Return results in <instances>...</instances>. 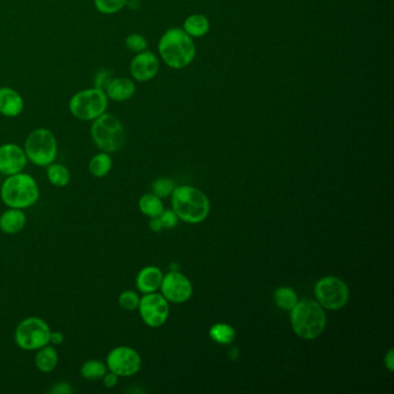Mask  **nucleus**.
<instances>
[{
	"label": "nucleus",
	"mask_w": 394,
	"mask_h": 394,
	"mask_svg": "<svg viewBox=\"0 0 394 394\" xmlns=\"http://www.w3.org/2000/svg\"><path fill=\"white\" fill-rule=\"evenodd\" d=\"M162 271L156 266H146L139 272L135 279V284L142 294H149L159 291L162 284Z\"/></svg>",
	"instance_id": "17"
},
{
	"label": "nucleus",
	"mask_w": 394,
	"mask_h": 394,
	"mask_svg": "<svg viewBox=\"0 0 394 394\" xmlns=\"http://www.w3.org/2000/svg\"><path fill=\"white\" fill-rule=\"evenodd\" d=\"M159 59L148 50L139 52L130 62V73L132 78L140 83L152 80L159 72Z\"/></svg>",
	"instance_id": "14"
},
{
	"label": "nucleus",
	"mask_w": 394,
	"mask_h": 394,
	"mask_svg": "<svg viewBox=\"0 0 394 394\" xmlns=\"http://www.w3.org/2000/svg\"><path fill=\"white\" fill-rule=\"evenodd\" d=\"M140 298L139 295L133 291H124L118 296V305L125 311H135L139 307Z\"/></svg>",
	"instance_id": "29"
},
{
	"label": "nucleus",
	"mask_w": 394,
	"mask_h": 394,
	"mask_svg": "<svg viewBox=\"0 0 394 394\" xmlns=\"http://www.w3.org/2000/svg\"><path fill=\"white\" fill-rule=\"evenodd\" d=\"M316 298L323 308L340 310L350 300V288L338 277H325L316 284Z\"/></svg>",
	"instance_id": "9"
},
{
	"label": "nucleus",
	"mask_w": 394,
	"mask_h": 394,
	"mask_svg": "<svg viewBox=\"0 0 394 394\" xmlns=\"http://www.w3.org/2000/svg\"><path fill=\"white\" fill-rule=\"evenodd\" d=\"M58 352L50 343L36 350L35 366L37 368V370L43 374H49L55 370L58 366Z\"/></svg>",
	"instance_id": "19"
},
{
	"label": "nucleus",
	"mask_w": 394,
	"mask_h": 394,
	"mask_svg": "<svg viewBox=\"0 0 394 394\" xmlns=\"http://www.w3.org/2000/svg\"><path fill=\"white\" fill-rule=\"evenodd\" d=\"M0 197L8 208L26 209L40 199V187L34 177L22 173L7 176L0 187Z\"/></svg>",
	"instance_id": "4"
},
{
	"label": "nucleus",
	"mask_w": 394,
	"mask_h": 394,
	"mask_svg": "<svg viewBox=\"0 0 394 394\" xmlns=\"http://www.w3.org/2000/svg\"><path fill=\"white\" fill-rule=\"evenodd\" d=\"M28 159L24 149L17 144L0 146V173L12 176L22 173L27 166Z\"/></svg>",
	"instance_id": "13"
},
{
	"label": "nucleus",
	"mask_w": 394,
	"mask_h": 394,
	"mask_svg": "<svg viewBox=\"0 0 394 394\" xmlns=\"http://www.w3.org/2000/svg\"><path fill=\"white\" fill-rule=\"evenodd\" d=\"M128 5V0H94V6L97 12L111 15L121 12Z\"/></svg>",
	"instance_id": "27"
},
{
	"label": "nucleus",
	"mask_w": 394,
	"mask_h": 394,
	"mask_svg": "<svg viewBox=\"0 0 394 394\" xmlns=\"http://www.w3.org/2000/svg\"><path fill=\"white\" fill-rule=\"evenodd\" d=\"M118 381H119V376H117V375L109 370H108L107 374L104 375L103 378H102L104 388H116V385L118 384Z\"/></svg>",
	"instance_id": "34"
},
{
	"label": "nucleus",
	"mask_w": 394,
	"mask_h": 394,
	"mask_svg": "<svg viewBox=\"0 0 394 394\" xmlns=\"http://www.w3.org/2000/svg\"><path fill=\"white\" fill-rule=\"evenodd\" d=\"M51 329L44 319L27 317L19 323L14 332V341L20 350L36 352L50 343Z\"/></svg>",
	"instance_id": "8"
},
{
	"label": "nucleus",
	"mask_w": 394,
	"mask_h": 394,
	"mask_svg": "<svg viewBox=\"0 0 394 394\" xmlns=\"http://www.w3.org/2000/svg\"><path fill=\"white\" fill-rule=\"evenodd\" d=\"M171 204L180 220L191 225L205 221L211 212L207 196L190 185L175 187L171 194Z\"/></svg>",
	"instance_id": "1"
},
{
	"label": "nucleus",
	"mask_w": 394,
	"mask_h": 394,
	"mask_svg": "<svg viewBox=\"0 0 394 394\" xmlns=\"http://www.w3.org/2000/svg\"><path fill=\"white\" fill-rule=\"evenodd\" d=\"M291 326L301 339L315 340L325 331L326 314L318 302L305 298L291 310Z\"/></svg>",
	"instance_id": "2"
},
{
	"label": "nucleus",
	"mask_w": 394,
	"mask_h": 394,
	"mask_svg": "<svg viewBox=\"0 0 394 394\" xmlns=\"http://www.w3.org/2000/svg\"><path fill=\"white\" fill-rule=\"evenodd\" d=\"M105 364L108 370L119 377H131L140 371L142 361L140 354L135 348L118 346L109 352Z\"/></svg>",
	"instance_id": "10"
},
{
	"label": "nucleus",
	"mask_w": 394,
	"mask_h": 394,
	"mask_svg": "<svg viewBox=\"0 0 394 394\" xmlns=\"http://www.w3.org/2000/svg\"><path fill=\"white\" fill-rule=\"evenodd\" d=\"M385 368L388 369L390 372L394 371V353L393 350H388V353L385 355Z\"/></svg>",
	"instance_id": "36"
},
{
	"label": "nucleus",
	"mask_w": 394,
	"mask_h": 394,
	"mask_svg": "<svg viewBox=\"0 0 394 394\" xmlns=\"http://www.w3.org/2000/svg\"><path fill=\"white\" fill-rule=\"evenodd\" d=\"M65 341V336L62 334V332H59V331H55V332L50 333V343L53 345V346H59V345H62Z\"/></svg>",
	"instance_id": "35"
},
{
	"label": "nucleus",
	"mask_w": 394,
	"mask_h": 394,
	"mask_svg": "<svg viewBox=\"0 0 394 394\" xmlns=\"http://www.w3.org/2000/svg\"><path fill=\"white\" fill-rule=\"evenodd\" d=\"M107 364L98 360L86 361L80 368L81 377L85 378L87 381H98V379H102L104 375L107 374Z\"/></svg>",
	"instance_id": "24"
},
{
	"label": "nucleus",
	"mask_w": 394,
	"mask_h": 394,
	"mask_svg": "<svg viewBox=\"0 0 394 394\" xmlns=\"http://www.w3.org/2000/svg\"><path fill=\"white\" fill-rule=\"evenodd\" d=\"M125 45L128 50L135 53L145 51L148 48V42L146 40L145 36L138 33H132L125 38Z\"/></svg>",
	"instance_id": "30"
},
{
	"label": "nucleus",
	"mask_w": 394,
	"mask_h": 394,
	"mask_svg": "<svg viewBox=\"0 0 394 394\" xmlns=\"http://www.w3.org/2000/svg\"><path fill=\"white\" fill-rule=\"evenodd\" d=\"M209 336L214 343L220 345H230L235 340L236 332L232 326L219 323L212 326Z\"/></svg>",
	"instance_id": "26"
},
{
	"label": "nucleus",
	"mask_w": 394,
	"mask_h": 394,
	"mask_svg": "<svg viewBox=\"0 0 394 394\" xmlns=\"http://www.w3.org/2000/svg\"><path fill=\"white\" fill-rule=\"evenodd\" d=\"M74 392L72 385L67 382H59L52 385V388L49 390V393L51 394H71Z\"/></svg>",
	"instance_id": "33"
},
{
	"label": "nucleus",
	"mask_w": 394,
	"mask_h": 394,
	"mask_svg": "<svg viewBox=\"0 0 394 394\" xmlns=\"http://www.w3.org/2000/svg\"><path fill=\"white\" fill-rule=\"evenodd\" d=\"M109 100L114 102H125L135 96V83L133 80L125 76L112 78L107 88L104 89Z\"/></svg>",
	"instance_id": "16"
},
{
	"label": "nucleus",
	"mask_w": 394,
	"mask_h": 394,
	"mask_svg": "<svg viewBox=\"0 0 394 394\" xmlns=\"http://www.w3.org/2000/svg\"><path fill=\"white\" fill-rule=\"evenodd\" d=\"M46 177L51 185L55 187H65L71 182L69 168L62 163H51L46 166Z\"/></svg>",
	"instance_id": "22"
},
{
	"label": "nucleus",
	"mask_w": 394,
	"mask_h": 394,
	"mask_svg": "<svg viewBox=\"0 0 394 394\" xmlns=\"http://www.w3.org/2000/svg\"><path fill=\"white\" fill-rule=\"evenodd\" d=\"M175 184H173V180L166 178V177H161V178H157V180H154V183L152 185L153 194H156L157 197L166 198L169 197L173 194V190H175Z\"/></svg>",
	"instance_id": "28"
},
{
	"label": "nucleus",
	"mask_w": 394,
	"mask_h": 394,
	"mask_svg": "<svg viewBox=\"0 0 394 394\" xmlns=\"http://www.w3.org/2000/svg\"><path fill=\"white\" fill-rule=\"evenodd\" d=\"M27 225V216L24 209L8 208L0 215V230L6 235H15L24 230Z\"/></svg>",
	"instance_id": "18"
},
{
	"label": "nucleus",
	"mask_w": 394,
	"mask_h": 394,
	"mask_svg": "<svg viewBox=\"0 0 394 394\" xmlns=\"http://www.w3.org/2000/svg\"><path fill=\"white\" fill-rule=\"evenodd\" d=\"M209 31V21L201 14H194L184 22V31L194 37H201Z\"/></svg>",
	"instance_id": "23"
},
{
	"label": "nucleus",
	"mask_w": 394,
	"mask_h": 394,
	"mask_svg": "<svg viewBox=\"0 0 394 394\" xmlns=\"http://www.w3.org/2000/svg\"><path fill=\"white\" fill-rule=\"evenodd\" d=\"M298 294L291 288L281 287L274 293V303L281 310L291 311V309L298 305Z\"/></svg>",
	"instance_id": "25"
},
{
	"label": "nucleus",
	"mask_w": 394,
	"mask_h": 394,
	"mask_svg": "<svg viewBox=\"0 0 394 394\" xmlns=\"http://www.w3.org/2000/svg\"><path fill=\"white\" fill-rule=\"evenodd\" d=\"M160 221L162 223L163 229H173L178 225L180 218L176 214V212L173 209H164V211L160 214Z\"/></svg>",
	"instance_id": "32"
},
{
	"label": "nucleus",
	"mask_w": 394,
	"mask_h": 394,
	"mask_svg": "<svg viewBox=\"0 0 394 394\" xmlns=\"http://www.w3.org/2000/svg\"><path fill=\"white\" fill-rule=\"evenodd\" d=\"M112 169V159L110 154L105 152L97 153L90 159L88 170L90 175L96 178H103L108 176Z\"/></svg>",
	"instance_id": "20"
},
{
	"label": "nucleus",
	"mask_w": 394,
	"mask_h": 394,
	"mask_svg": "<svg viewBox=\"0 0 394 394\" xmlns=\"http://www.w3.org/2000/svg\"><path fill=\"white\" fill-rule=\"evenodd\" d=\"M24 109V97L10 87H0V114L3 117L15 118Z\"/></svg>",
	"instance_id": "15"
},
{
	"label": "nucleus",
	"mask_w": 394,
	"mask_h": 394,
	"mask_svg": "<svg viewBox=\"0 0 394 394\" xmlns=\"http://www.w3.org/2000/svg\"><path fill=\"white\" fill-rule=\"evenodd\" d=\"M90 137L101 152L116 153L123 148L126 142L124 125L114 114H102L92 123Z\"/></svg>",
	"instance_id": "5"
},
{
	"label": "nucleus",
	"mask_w": 394,
	"mask_h": 394,
	"mask_svg": "<svg viewBox=\"0 0 394 394\" xmlns=\"http://www.w3.org/2000/svg\"><path fill=\"white\" fill-rule=\"evenodd\" d=\"M29 162L37 166H48L55 162L58 154V142L53 132L40 128L31 131L24 146Z\"/></svg>",
	"instance_id": "7"
},
{
	"label": "nucleus",
	"mask_w": 394,
	"mask_h": 394,
	"mask_svg": "<svg viewBox=\"0 0 394 394\" xmlns=\"http://www.w3.org/2000/svg\"><path fill=\"white\" fill-rule=\"evenodd\" d=\"M160 55L171 69H184L196 55V46L190 35L180 28H173L163 34L159 42Z\"/></svg>",
	"instance_id": "3"
},
{
	"label": "nucleus",
	"mask_w": 394,
	"mask_h": 394,
	"mask_svg": "<svg viewBox=\"0 0 394 394\" xmlns=\"http://www.w3.org/2000/svg\"><path fill=\"white\" fill-rule=\"evenodd\" d=\"M139 209L148 218H156L164 211V206L161 198L154 194H147L139 199Z\"/></svg>",
	"instance_id": "21"
},
{
	"label": "nucleus",
	"mask_w": 394,
	"mask_h": 394,
	"mask_svg": "<svg viewBox=\"0 0 394 394\" xmlns=\"http://www.w3.org/2000/svg\"><path fill=\"white\" fill-rule=\"evenodd\" d=\"M109 98L102 89L92 87L74 94L69 102L73 117L83 121H93L108 110Z\"/></svg>",
	"instance_id": "6"
},
{
	"label": "nucleus",
	"mask_w": 394,
	"mask_h": 394,
	"mask_svg": "<svg viewBox=\"0 0 394 394\" xmlns=\"http://www.w3.org/2000/svg\"><path fill=\"white\" fill-rule=\"evenodd\" d=\"M149 228L154 232H161L163 229L162 223L160 221L159 216L156 218H151V221H149Z\"/></svg>",
	"instance_id": "37"
},
{
	"label": "nucleus",
	"mask_w": 394,
	"mask_h": 394,
	"mask_svg": "<svg viewBox=\"0 0 394 394\" xmlns=\"http://www.w3.org/2000/svg\"><path fill=\"white\" fill-rule=\"evenodd\" d=\"M112 72L109 69H97L93 76V87L104 90L112 79Z\"/></svg>",
	"instance_id": "31"
},
{
	"label": "nucleus",
	"mask_w": 394,
	"mask_h": 394,
	"mask_svg": "<svg viewBox=\"0 0 394 394\" xmlns=\"http://www.w3.org/2000/svg\"><path fill=\"white\" fill-rule=\"evenodd\" d=\"M160 289L166 301L176 305L189 301L194 293V287L189 277L178 271H170L169 273L166 274Z\"/></svg>",
	"instance_id": "12"
},
{
	"label": "nucleus",
	"mask_w": 394,
	"mask_h": 394,
	"mask_svg": "<svg viewBox=\"0 0 394 394\" xmlns=\"http://www.w3.org/2000/svg\"><path fill=\"white\" fill-rule=\"evenodd\" d=\"M139 314L142 322L149 327H160L166 324L169 317V302L163 298L162 294L149 293L144 294L140 298L138 307Z\"/></svg>",
	"instance_id": "11"
}]
</instances>
